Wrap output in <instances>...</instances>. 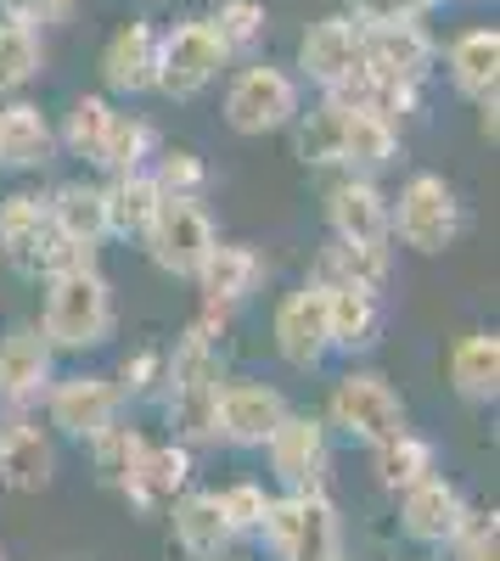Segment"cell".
I'll list each match as a JSON object with an SVG mask.
<instances>
[{"label":"cell","instance_id":"obj_31","mask_svg":"<svg viewBox=\"0 0 500 561\" xmlns=\"http://www.w3.org/2000/svg\"><path fill=\"white\" fill-rule=\"evenodd\" d=\"M343 124H349V107L321 96V107H309L293 118V158L304 169H332L338 152H343Z\"/></svg>","mask_w":500,"mask_h":561},{"label":"cell","instance_id":"obj_11","mask_svg":"<svg viewBox=\"0 0 500 561\" xmlns=\"http://www.w3.org/2000/svg\"><path fill=\"white\" fill-rule=\"evenodd\" d=\"M293 404L270 382H219V393H214V438L237 444V449H264V438L276 433V421Z\"/></svg>","mask_w":500,"mask_h":561},{"label":"cell","instance_id":"obj_23","mask_svg":"<svg viewBox=\"0 0 500 561\" xmlns=\"http://www.w3.org/2000/svg\"><path fill=\"white\" fill-rule=\"evenodd\" d=\"M152 62H158V28L152 23H124L102 45V79L113 96H141V90H152Z\"/></svg>","mask_w":500,"mask_h":561},{"label":"cell","instance_id":"obj_21","mask_svg":"<svg viewBox=\"0 0 500 561\" xmlns=\"http://www.w3.org/2000/svg\"><path fill=\"white\" fill-rule=\"evenodd\" d=\"M57 472V449L45 438L29 415H7L0 421V483L18 489V494H34L45 489Z\"/></svg>","mask_w":500,"mask_h":561},{"label":"cell","instance_id":"obj_27","mask_svg":"<svg viewBox=\"0 0 500 561\" xmlns=\"http://www.w3.org/2000/svg\"><path fill=\"white\" fill-rule=\"evenodd\" d=\"M394 158H399V124L388 113H377V107H349L338 163L349 174H383Z\"/></svg>","mask_w":500,"mask_h":561},{"label":"cell","instance_id":"obj_39","mask_svg":"<svg viewBox=\"0 0 500 561\" xmlns=\"http://www.w3.org/2000/svg\"><path fill=\"white\" fill-rule=\"evenodd\" d=\"M219 511H225V523H231L237 539H253L259 523H264V511H270V494L264 483H231V489H219Z\"/></svg>","mask_w":500,"mask_h":561},{"label":"cell","instance_id":"obj_44","mask_svg":"<svg viewBox=\"0 0 500 561\" xmlns=\"http://www.w3.org/2000/svg\"><path fill=\"white\" fill-rule=\"evenodd\" d=\"M422 7H428V12H433V7H439V0H422Z\"/></svg>","mask_w":500,"mask_h":561},{"label":"cell","instance_id":"obj_9","mask_svg":"<svg viewBox=\"0 0 500 561\" xmlns=\"http://www.w3.org/2000/svg\"><path fill=\"white\" fill-rule=\"evenodd\" d=\"M141 242H147V253H152V264L163 275H186L192 280L203 253L214 248V219L203 214L197 197H163Z\"/></svg>","mask_w":500,"mask_h":561},{"label":"cell","instance_id":"obj_45","mask_svg":"<svg viewBox=\"0 0 500 561\" xmlns=\"http://www.w3.org/2000/svg\"><path fill=\"white\" fill-rule=\"evenodd\" d=\"M219 561H231V556H219Z\"/></svg>","mask_w":500,"mask_h":561},{"label":"cell","instance_id":"obj_35","mask_svg":"<svg viewBox=\"0 0 500 561\" xmlns=\"http://www.w3.org/2000/svg\"><path fill=\"white\" fill-rule=\"evenodd\" d=\"M439 561H500V517L495 511H467L462 528L439 545Z\"/></svg>","mask_w":500,"mask_h":561},{"label":"cell","instance_id":"obj_20","mask_svg":"<svg viewBox=\"0 0 500 561\" xmlns=\"http://www.w3.org/2000/svg\"><path fill=\"white\" fill-rule=\"evenodd\" d=\"M169 523H174V545L192 561H219L237 545L231 523H225V511H219V489H180L174 505H169Z\"/></svg>","mask_w":500,"mask_h":561},{"label":"cell","instance_id":"obj_25","mask_svg":"<svg viewBox=\"0 0 500 561\" xmlns=\"http://www.w3.org/2000/svg\"><path fill=\"white\" fill-rule=\"evenodd\" d=\"M450 84L462 90L467 102H495V90H500V34L495 28H467L450 39Z\"/></svg>","mask_w":500,"mask_h":561},{"label":"cell","instance_id":"obj_43","mask_svg":"<svg viewBox=\"0 0 500 561\" xmlns=\"http://www.w3.org/2000/svg\"><path fill=\"white\" fill-rule=\"evenodd\" d=\"M73 12V0H0V18H18L29 28H45V23H63Z\"/></svg>","mask_w":500,"mask_h":561},{"label":"cell","instance_id":"obj_12","mask_svg":"<svg viewBox=\"0 0 500 561\" xmlns=\"http://www.w3.org/2000/svg\"><path fill=\"white\" fill-rule=\"evenodd\" d=\"M57 377V348L39 337V325H18V332L0 337V410L23 415L29 404L45 399Z\"/></svg>","mask_w":500,"mask_h":561},{"label":"cell","instance_id":"obj_46","mask_svg":"<svg viewBox=\"0 0 500 561\" xmlns=\"http://www.w3.org/2000/svg\"><path fill=\"white\" fill-rule=\"evenodd\" d=\"M332 561H343V556H332Z\"/></svg>","mask_w":500,"mask_h":561},{"label":"cell","instance_id":"obj_38","mask_svg":"<svg viewBox=\"0 0 500 561\" xmlns=\"http://www.w3.org/2000/svg\"><path fill=\"white\" fill-rule=\"evenodd\" d=\"M107 113H113V102L107 96H79L73 107H68V124H63V147L73 152V158H96V147H102V129H107Z\"/></svg>","mask_w":500,"mask_h":561},{"label":"cell","instance_id":"obj_7","mask_svg":"<svg viewBox=\"0 0 500 561\" xmlns=\"http://www.w3.org/2000/svg\"><path fill=\"white\" fill-rule=\"evenodd\" d=\"M298 118V79L276 62H248L225 90V124L237 135H270Z\"/></svg>","mask_w":500,"mask_h":561},{"label":"cell","instance_id":"obj_14","mask_svg":"<svg viewBox=\"0 0 500 561\" xmlns=\"http://www.w3.org/2000/svg\"><path fill=\"white\" fill-rule=\"evenodd\" d=\"M360 57H366V28H360L354 18H321L298 39V73L309 84H321V96L338 90L360 68Z\"/></svg>","mask_w":500,"mask_h":561},{"label":"cell","instance_id":"obj_19","mask_svg":"<svg viewBox=\"0 0 500 561\" xmlns=\"http://www.w3.org/2000/svg\"><path fill=\"white\" fill-rule=\"evenodd\" d=\"M192 280H197V293H203L208 309H237V304H248V298L259 293L264 259H259L248 242H219V237H214V248L203 253V264H197Z\"/></svg>","mask_w":500,"mask_h":561},{"label":"cell","instance_id":"obj_18","mask_svg":"<svg viewBox=\"0 0 500 561\" xmlns=\"http://www.w3.org/2000/svg\"><path fill=\"white\" fill-rule=\"evenodd\" d=\"M180 489H192V449L186 444H147L141 460L129 466V478L118 483V494L135 511H147V517L169 511Z\"/></svg>","mask_w":500,"mask_h":561},{"label":"cell","instance_id":"obj_1","mask_svg":"<svg viewBox=\"0 0 500 561\" xmlns=\"http://www.w3.org/2000/svg\"><path fill=\"white\" fill-rule=\"evenodd\" d=\"M113 287L96 264H68L45 275V309H39V337L57 354H84L113 337Z\"/></svg>","mask_w":500,"mask_h":561},{"label":"cell","instance_id":"obj_41","mask_svg":"<svg viewBox=\"0 0 500 561\" xmlns=\"http://www.w3.org/2000/svg\"><path fill=\"white\" fill-rule=\"evenodd\" d=\"M349 18L360 23V28H383V23H411V18H422L428 7L422 0H349Z\"/></svg>","mask_w":500,"mask_h":561},{"label":"cell","instance_id":"obj_26","mask_svg":"<svg viewBox=\"0 0 500 561\" xmlns=\"http://www.w3.org/2000/svg\"><path fill=\"white\" fill-rule=\"evenodd\" d=\"M163 192H158V180L152 169H129V174H113L102 185V208H107V237H124V242H141L147 237V225L158 214Z\"/></svg>","mask_w":500,"mask_h":561},{"label":"cell","instance_id":"obj_47","mask_svg":"<svg viewBox=\"0 0 500 561\" xmlns=\"http://www.w3.org/2000/svg\"><path fill=\"white\" fill-rule=\"evenodd\" d=\"M0 561H7V556H0Z\"/></svg>","mask_w":500,"mask_h":561},{"label":"cell","instance_id":"obj_40","mask_svg":"<svg viewBox=\"0 0 500 561\" xmlns=\"http://www.w3.org/2000/svg\"><path fill=\"white\" fill-rule=\"evenodd\" d=\"M152 180H158L163 197H203L208 169H203L197 152H163V158L152 163Z\"/></svg>","mask_w":500,"mask_h":561},{"label":"cell","instance_id":"obj_10","mask_svg":"<svg viewBox=\"0 0 500 561\" xmlns=\"http://www.w3.org/2000/svg\"><path fill=\"white\" fill-rule=\"evenodd\" d=\"M124 410V393L113 377H90V370H79V377H52V388H45V415H52V427L63 438H79L90 444L102 427H113Z\"/></svg>","mask_w":500,"mask_h":561},{"label":"cell","instance_id":"obj_15","mask_svg":"<svg viewBox=\"0 0 500 561\" xmlns=\"http://www.w3.org/2000/svg\"><path fill=\"white\" fill-rule=\"evenodd\" d=\"M467 494L450 483V478H422V483H411L399 494V528H405V539L411 545H428V550H439L450 534L462 528V517H467Z\"/></svg>","mask_w":500,"mask_h":561},{"label":"cell","instance_id":"obj_33","mask_svg":"<svg viewBox=\"0 0 500 561\" xmlns=\"http://www.w3.org/2000/svg\"><path fill=\"white\" fill-rule=\"evenodd\" d=\"M214 393L219 382H169V427H174V444H219L214 438Z\"/></svg>","mask_w":500,"mask_h":561},{"label":"cell","instance_id":"obj_32","mask_svg":"<svg viewBox=\"0 0 500 561\" xmlns=\"http://www.w3.org/2000/svg\"><path fill=\"white\" fill-rule=\"evenodd\" d=\"M388 270H394V253L388 242L383 248H360V242H327L321 248V264H315V280H354V287H372L383 293L388 287Z\"/></svg>","mask_w":500,"mask_h":561},{"label":"cell","instance_id":"obj_4","mask_svg":"<svg viewBox=\"0 0 500 561\" xmlns=\"http://www.w3.org/2000/svg\"><path fill=\"white\" fill-rule=\"evenodd\" d=\"M0 259H7L18 275H29V280L52 275V270H68V264H96L90 253L57 242L52 214H45V197H34V192L0 197Z\"/></svg>","mask_w":500,"mask_h":561},{"label":"cell","instance_id":"obj_37","mask_svg":"<svg viewBox=\"0 0 500 561\" xmlns=\"http://www.w3.org/2000/svg\"><path fill=\"white\" fill-rule=\"evenodd\" d=\"M141 449H147V438L135 427H124V421H113V427H102L96 438H90V460H96L102 483H113V489L129 478V466L141 460Z\"/></svg>","mask_w":500,"mask_h":561},{"label":"cell","instance_id":"obj_16","mask_svg":"<svg viewBox=\"0 0 500 561\" xmlns=\"http://www.w3.org/2000/svg\"><path fill=\"white\" fill-rule=\"evenodd\" d=\"M327 298V343L332 354H366L383 337V293L354 287V280H321Z\"/></svg>","mask_w":500,"mask_h":561},{"label":"cell","instance_id":"obj_36","mask_svg":"<svg viewBox=\"0 0 500 561\" xmlns=\"http://www.w3.org/2000/svg\"><path fill=\"white\" fill-rule=\"evenodd\" d=\"M214 23V34H219V45H225V57H242V51H253V45L264 39V7L259 0H219V12L208 18Z\"/></svg>","mask_w":500,"mask_h":561},{"label":"cell","instance_id":"obj_42","mask_svg":"<svg viewBox=\"0 0 500 561\" xmlns=\"http://www.w3.org/2000/svg\"><path fill=\"white\" fill-rule=\"evenodd\" d=\"M158 377H163V354H158V348H135V354L118 365V393L135 399V393H147Z\"/></svg>","mask_w":500,"mask_h":561},{"label":"cell","instance_id":"obj_34","mask_svg":"<svg viewBox=\"0 0 500 561\" xmlns=\"http://www.w3.org/2000/svg\"><path fill=\"white\" fill-rule=\"evenodd\" d=\"M39 68H45L39 28H29L18 18H0V96H18Z\"/></svg>","mask_w":500,"mask_h":561},{"label":"cell","instance_id":"obj_17","mask_svg":"<svg viewBox=\"0 0 500 561\" xmlns=\"http://www.w3.org/2000/svg\"><path fill=\"white\" fill-rule=\"evenodd\" d=\"M327 225L338 242H360V248H383L388 237V197L377 192L372 174H349L327 192Z\"/></svg>","mask_w":500,"mask_h":561},{"label":"cell","instance_id":"obj_30","mask_svg":"<svg viewBox=\"0 0 500 561\" xmlns=\"http://www.w3.org/2000/svg\"><path fill=\"white\" fill-rule=\"evenodd\" d=\"M158 152V129L141 118V113H107V129H102V147H96V169L107 174H129V169H147Z\"/></svg>","mask_w":500,"mask_h":561},{"label":"cell","instance_id":"obj_28","mask_svg":"<svg viewBox=\"0 0 500 561\" xmlns=\"http://www.w3.org/2000/svg\"><path fill=\"white\" fill-rule=\"evenodd\" d=\"M450 388L467 404H495L500 399V337L495 332H467L450 348Z\"/></svg>","mask_w":500,"mask_h":561},{"label":"cell","instance_id":"obj_8","mask_svg":"<svg viewBox=\"0 0 500 561\" xmlns=\"http://www.w3.org/2000/svg\"><path fill=\"white\" fill-rule=\"evenodd\" d=\"M264 455H270V472L287 494L298 489H327V466H332V444H327V421L321 415H304V410H287L276 421V433L264 438Z\"/></svg>","mask_w":500,"mask_h":561},{"label":"cell","instance_id":"obj_24","mask_svg":"<svg viewBox=\"0 0 500 561\" xmlns=\"http://www.w3.org/2000/svg\"><path fill=\"white\" fill-rule=\"evenodd\" d=\"M52 152H57L52 118H45L34 102H12L7 96V107H0V169H12V174L45 169V163H52Z\"/></svg>","mask_w":500,"mask_h":561},{"label":"cell","instance_id":"obj_29","mask_svg":"<svg viewBox=\"0 0 500 561\" xmlns=\"http://www.w3.org/2000/svg\"><path fill=\"white\" fill-rule=\"evenodd\" d=\"M439 472V455H433V444L428 438H417V433H388L383 444H372V478L388 489V494H405L411 483H422V478H433Z\"/></svg>","mask_w":500,"mask_h":561},{"label":"cell","instance_id":"obj_2","mask_svg":"<svg viewBox=\"0 0 500 561\" xmlns=\"http://www.w3.org/2000/svg\"><path fill=\"white\" fill-rule=\"evenodd\" d=\"M276 561H332L343 556V517L327 500V489H298V494H270V511L259 534Z\"/></svg>","mask_w":500,"mask_h":561},{"label":"cell","instance_id":"obj_5","mask_svg":"<svg viewBox=\"0 0 500 561\" xmlns=\"http://www.w3.org/2000/svg\"><path fill=\"white\" fill-rule=\"evenodd\" d=\"M231 62L214 34L208 18H186L169 34H158V62H152V90H163L169 102H192L219 79V68Z\"/></svg>","mask_w":500,"mask_h":561},{"label":"cell","instance_id":"obj_13","mask_svg":"<svg viewBox=\"0 0 500 561\" xmlns=\"http://www.w3.org/2000/svg\"><path fill=\"white\" fill-rule=\"evenodd\" d=\"M270 337H276V354L293 370H315L332 343H327V298H321V280H304L298 293H287L276 304V320H270Z\"/></svg>","mask_w":500,"mask_h":561},{"label":"cell","instance_id":"obj_3","mask_svg":"<svg viewBox=\"0 0 500 561\" xmlns=\"http://www.w3.org/2000/svg\"><path fill=\"white\" fill-rule=\"evenodd\" d=\"M462 225H467V214L456 203V185L444 174H411L399 185V203H388V237H399L411 253L456 248Z\"/></svg>","mask_w":500,"mask_h":561},{"label":"cell","instance_id":"obj_22","mask_svg":"<svg viewBox=\"0 0 500 561\" xmlns=\"http://www.w3.org/2000/svg\"><path fill=\"white\" fill-rule=\"evenodd\" d=\"M45 214H52V230L57 242L79 248L96 259V248L107 242V208H102V185H84V180H68L45 197Z\"/></svg>","mask_w":500,"mask_h":561},{"label":"cell","instance_id":"obj_6","mask_svg":"<svg viewBox=\"0 0 500 561\" xmlns=\"http://www.w3.org/2000/svg\"><path fill=\"white\" fill-rule=\"evenodd\" d=\"M327 427H338L349 444H383L388 433L405 427V399L388 388V377L377 370H349V377L332 382L327 399Z\"/></svg>","mask_w":500,"mask_h":561}]
</instances>
